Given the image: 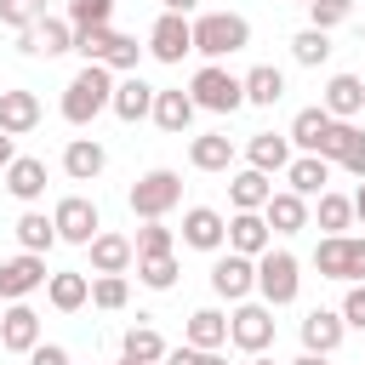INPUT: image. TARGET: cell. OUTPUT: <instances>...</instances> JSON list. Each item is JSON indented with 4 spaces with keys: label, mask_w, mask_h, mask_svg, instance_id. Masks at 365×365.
<instances>
[{
    "label": "cell",
    "mask_w": 365,
    "mask_h": 365,
    "mask_svg": "<svg viewBox=\"0 0 365 365\" xmlns=\"http://www.w3.org/2000/svg\"><path fill=\"white\" fill-rule=\"evenodd\" d=\"M108 103H114V74H108L103 63H86V68L63 86V120H68V125H91Z\"/></svg>",
    "instance_id": "1"
},
{
    "label": "cell",
    "mask_w": 365,
    "mask_h": 365,
    "mask_svg": "<svg viewBox=\"0 0 365 365\" xmlns=\"http://www.w3.org/2000/svg\"><path fill=\"white\" fill-rule=\"evenodd\" d=\"M188 29H194V51L211 57V63H222V57H234V51L251 46V23H245L240 11H205V17H194Z\"/></svg>",
    "instance_id": "2"
},
{
    "label": "cell",
    "mask_w": 365,
    "mask_h": 365,
    "mask_svg": "<svg viewBox=\"0 0 365 365\" xmlns=\"http://www.w3.org/2000/svg\"><path fill=\"white\" fill-rule=\"evenodd\" d=\"M131 211L143 217V222H160L165 211H177L182 205V177L171 171V165H154V171H143L137 182H131Z\"/></svg>",
    "instance_id": "3"
},
{
    "label": "cell",
    "mask_w": 365,
    "mask_h": 365,
    "mask_svg": "<svg viewBox=\"0 0 365 365\" xmlns=\"http://www.w3.org/2000/svg\"><path fill=\"white\" fill-rule=\"evenodd\" d=\"M188 97H194V108H205V114H234V108H245L240 74H228L222 63H205V68H194V80H188Z\"/></svg>",
    "instance_id": "4"
},
{
    "label": "cell",
    "mask_w": 365,
    "mask_h": 365,
    "mask_svg": "<svg viewBox=\"0 0 365 365\" xmlns=\"http://www.w3.org/2000/svg\"><path fill=\"white\" fill-rule=\"evenodd\" d=\"M257 291H262V302L268 308H285V302H297V291H302V262L291 257V251H262L257 257Z\"/></svg>",
    "instance_id": "5"
},
{
    "label": "cell",
    "mask_w": 365,
    "mask_h": 365,
    "mask_svg": "<svg viewBox=\"0 0 365 365\" xmlns=\"http://www.w3.org/2000/svg\"><path fill=\"white\" fill-rule=\"evenodd\" d=\"M314 268H319V279L365 285V240H354V234H325V240L314 245Z\"/></svg>",
    "instance_id": "6"
},
{
    "label": "cell",
    "mask_w": 365,
    "mask_h": 365,
    "mask_svg": "<svg viewBox=\"0 0 365 365\" xmlns=\"http://www.w3.org/2000/svg\"><path fill=\"white\" fill-rule=\"evenodd\" d=\"M228 342L240 354H268V342H274V308L268 302H240L228 314Z\"/></svg>",
    "instance_id": "7"
},
{
    "label": "cell",
    "mask_w": 365,
    "mask_h": 365,
    "mask_svg": "<svg viewBox=\"0 0 365 365\" xmlns=\"http://www.w3.org/2000/svg\"><path fill=\"white\" fill-rule=\"evenodd\" d=\"M51 228H57V240H68V245H91V240L103 234V217H97V205H91L86 194H68V200H57Z\"/></svg>",
    "instance_id": "8"
},
{
    "label": "cell",
    "mask_w": 365,
    "mask_h": 365,
    "mask_svg": "<svg viewBox=\"0 0 365 365\" xmlns=\"http://www.w3.org/2000/svg\"><path fill=\"white\" fill-rule=\"evenodd\" d=\"M319 160L365 177V131H359L354 120H331V131H325V143H319Z\"/></svg>",
    "instance_id": "9"
},
{
    "label": "cell",
    "mask_w": 365,
    "mask_h": 365,
    "mask_svg": "<svg viewBox=\"0 0 365 365\" xmlns=\"http://www.w3.org/2000/svg\"><path fill=\"white\" fill-rule=\"evenodd\" d=\"M148 57H160V63H182L188 51H194V29H188V17H177V11H160V23L148 29V46H143Z\"/></svg>",
    "instance_id": "10"
},
{
    "label": "cell",
    "mask_w": 365,
    "mask_h": 365,
    "mask_svg": "<svg viewBox=\"0 0 365 365\" xmlns=\"http://www.w3.org/2000/svg\"><path fill=\"white\" fill-rule=\"evenodd\" d=\"M40 285H46V257L17 251V257L0 262V302H23V297L40 291Z\"/></svg>",
    "instance_id": "11"
},
{
    "label": "cell",
    "mask_w": 365,
    "mask_h": 365,
    "mask_svg": "<svg viewBox=\"0 0 365 365\" xmlns=\"http://www.w3.org/2000/svg\"><path fill=\"white\" fill-rule=\"evenodd\" d=\"M211 291H217V297H228V302H245V297L257 291V262H251V257H240V251L217 257V262H211Z\"/></svg>",
    "instance_id": "12"
},
{
    "label": "cell",
    "mask_w": 365,
    "mask_h": 365,
    "mask_svg": "<svg viewBox=\"0 0 365 365\" xmlns=\"http://www.w3.org/2000/svg\"><path fill=\"white\" fill-rule=\"evenodd\" d=\"M182 245H194V251H222V245H228V217L211 211V205H188V211H182Z\"/></svg>",
    "instance_id": "13"
},
{
    "label": "cell",
    "mask_w": 365,
    "mask_h": 365,
    "mask_svg": "<svg viewBox=\"0 0 365 365\" xmlns=\"http://www.w3.org/2000/svg\"><path fill=\"white\" fill-rule=\"evenodd\" d=\"M17 46L29 57H63V51H74V29H68V17H40L34 29L17 34Z\"/></svg>",
    "instance_id": "14"
},
{
    "label": "cell",
    "mask_w": 365,
    "mask_h": 365,
    "mask_svg": "<svg viewBox=\"0 0 365 365\" xmlns=\"http://www.w3.org/2000/svg\"><path fill=\"white\" fill-rule=\"evenodd\" d=\"M342 336H348V325H342V314L336 308H308V319H302V354H336L342 348Z\"/></svg>",
    "instance_id": "15"
},
{
    "label": "cell",
    "mask_w": 365,
    "mask_h": 365,
    "mask_svg": "<svg viewBox=\"0 0 365 365\" xmlns=\"http://www.w3.org/2000/svg\"><path fill=\"white\" fill-rule=\"evenodd\" d=\"M0 348H6V354L40 348V314H34L29 302H6V314H0Z\"/></svg>",
    "instance_id": "16"
},
{
    "label": "cell",
    "mask_w": 365,
    "mask_h": 365,
    "mask_svg": "<svg viewBox=\"0 0 365 365\" xmlns=\"http://www.w3.org/2000/svg\"><path fill=\"white\" fill-rule=\"evenodd\" d=\"M154 91H160V86H148L143 74H125V80H114V103H108V108H114L125 125H137V120L154 114Z\"/></svg>",
    "instance_id": "17"
},
{
    "label": "cell",
    "mask_w": 365,
    "mask_h": 365,
    "mask_svg": "<svg viewBox=\"0 0 365 365\" xmlns=\"http://www.w3.org/2000/svg\"><path fill=\"white\" fill-rule=\"evenodd\" d=\"M262 222H268V234H302L308 228V200L291 194V188H274L268 205H262Z\"/></svg>",
    "instance_id": "18"
},
{
    "label": "cell",
    "mask_w": 365,
    "mask_h": 365,
    "mask_svg": "<svg viewBox=\"0 0 365 365\" xmlns=\"http://www.w3.org/2000/svg\"><path fill=\"white\" fill-rule=\"evenodd\" d=\"M274 245V234H268V222H262V211H234L228 217V251H240V257H262Z\"/></svg>",
    "instance_id": "19"
},
{
    "label": "cell",
    "mask_w": 365,
    "mask_h": 365,
    "mask_svg": "<svg viewBox=\"0 0 365 365\" xmlns=\"http://www.w3.org/2000/svg\"><path fill=\"white\" fill-rule=\"evenodd\" d=\"M34 125H40V97L23 91V86L0 91V131H6V137H29Z\"/></svg>",
    "instance_id": "20"
},
{
    "label": "cell",
    "mask_w": 365,
    "mask_h": 365,
    "mask_svg": "<svg viewBox=\"0 0 365 365\" xmlns=\"http://www.w3.org/2000/svg\"><path fill=\"white\" fill-rule=\"evenodd\" d=\"M319 108H325L331 120H354V114L365 108V80H359V74H331Z\"/></svg>",
    "instance_id": "21"
},
{
    "label": "cell",
    "mask_w": 365,
    "mask_h": 365,
    "mask_svg": "<svg viewBox=\"0 0 365 365\" xmlns=\"http://www.w3.org/2000/svg\"><path fill=\"white\" fill-rule=\"evenodd\" d=\"M160 131H171V137H182L188 125H194V97L182 91V86H165V91H154V114H148Z\"/></svg>",
    "instance_id": "22"
},
{
    "label": "cell",
    "mask_w": 365,
    "mask_h": 365,
    "mask_svg": "<svg viewBox=\"0 0 365 365\" xmlns=\"http://www.w3.org/2000/svg\"><path fill=\"white\" fill-rule=\"evenodd\" d=\"M182 342H188V348L217 354V348L228 342V314H222V308H194V314H188V325H182Z\"/></svg>",
    "instance_id": "23"
},
{
    "label": "cell",
    "mask_w": 365,
    "mask_h": 365,
    "mask_svg": "<svg viewBox=\"0 0 365 365\" xmlns=\"http://www.w3.org/2000/svg\"><path fill=\"white\" fill-rule=\"evenodd\" d=\"M245 160H251V171L274 177V171L291 165V137H279V131H257V137L245 143Z\"/></svg>",
    "instance_id": "24"
},
{
    "label": "cell",
    "mask_w": 365,
    "mask_h": 365,
    "mask_svg": "<svg viewBox=\"0 0 365 365\" xmlns=\"http://www.w3.org/2000/svg\"><path fill=\"white\" fill-rule=\"evenodd\" d=\"M325 182H331V165H325L319 154H297V160L285 165V188H291V194H302V200H319V194H325Z\"/></svg>",
    "instance_id": "25"
},
{
    "label": "cell",
    "mask_w": 365,
    "mask_h": 365,
    "mask_svg": "<svg viewBox=\"0 0 365 365\" xmlns=\"http://www.w3.org/2000/svg\"><path fill=\"white\" fill-rule=\"evenodd\" d=\"M188 165H194V171H228V165H234V137H228V131L194 137V143H188Z\"/></svg>",
    "instance_id": "26"
},
{
    "label": "cell",
    "mask_w": 365,
    "mask_h": 365,
    "mask_svg": "<svg viewBox=\"0 0 365 365\" xmlns=\"http://www.w3.org/2000/svg\"><path fill=\"white\" fill-rule=\"evenodd\" d=\"M103 165H108V154H103V143H97V137H74V143L63 148V171H68L74 182L103 177Z\"/></svg>",
    "instance_id": "27"
},
{
    "label": "cell",
    "mask_w": 365,
    "mask_h": 365,
    "mask_svg": "<svg viewBox=\"0 0 365 365\" xmlns=\"http://www.w3.org/2000/svg\"><path fill=\"white\" fill-rule=\"evenodd\" d=\"M86 251H91V274H125V268L137 262V251H131L125 234H97Z\"/></svg>",
    "instance_id": "28"
},
{
    "label": "cell",
    "mask_w": 365,
    "mask_h": 365,
    "mask_svg": "<svg viewBox=\"0 0 365 365\" xmlns=\"http://www.w3.org/2000/svg\"><path fill=\"white\" fill-rule=\"evenodd\" d=\"M240 91H245V103H257V108H274V103L285 97V74H279L274 63H257L251 74H240Z\"/></svg>",
    "instance_id": "29"
},
{
    "label": "cell",
    "mask_w": 365,
    "mask_h": 365,
    "mask_svg": "<svg viewBox=\"0 0 365 365\" xmlns=\"http://www.w3.org/2000/svg\"><path fill=\"white\" fill-rule=\"evenodd\" d=\"M6 188H11L23 205H34V200L46 194V160H29V154H17V160L6 165Z\"/></svg>",
    "instance_id": "30"
},
{
    "label": "cell",
    "mask_w": 365,
    "mask_h": 365,
    "mask_svg": "<svg viewBox=\"0 0 365 365\" xmlns=\"http://www.w3.org/2000/svg\"><path fill=\"white\" fill-rule=\"evenodd\" d=\"M46 297H51V308L57 314H74V308H86L91 302V279L86 274H46Z\"/></svg>",
    "instance_id": "31"
},
{
    "label": "cell",
    "mask_w": 365,
    "mask_h": 365,
    "mask_svg": "<svg viewBox=\"0 0 365 365\" xmlns=\"http://www.w3.org/2000/svg\"><path fill=\"white\" fill-rule=\"evenodd\" d=\"M268 194H274V182H268L262 171H251V165L228 177V200H234V211H262Z\"/></svg>",
    "instance_id": "32"
},
{
    "label": "cell",
    "mask_w": 365,
    "mask_h": 365,
    "mask_svg": "<svg viewBox=\"0 0 365 365\" xmlns=\"http://www.w3.org/2000/svg\"><path fill=\"white\" fill-rule=\"evenodd\" d=\"M325 131H331V114L314 103V108H297V120H291V143L302 148V154H319V143H325Z\"/></svg>",
    "instance_id": "33"
},
{
    "label": "cell",
    "mask_w": 365,
    "mask_h": 365,
    "mask_svg": "<svg viewBox=\"0 0 365 365\" xmlns=\"http://www.w3.org/2000/svg\"><path fill=\"white\" fill-rule=\"evenodd\" d=\"M17 245H23V251H34V257H46V251L57 245L51 217H46V211H23V217H17Z\"/></svg>",
    "instance_id": "34"
},
{
    "label": "cell",
    "mask_w": 365,
    "mask_h": 365,
    "mask_svg": "<svg viewBox=\"0 0 365 365\" xmlns=\"http://www.w3.org/2000/svg\"><path fill=\"white\" fill-rule=\"evenodd\" d=\"M120 354H125V359H143V365H160V359H165V336H160L154 325H131L125 342H120Z\"/></svg>",
    "instance_id": "35"
},
{
    "label": "cell",
    "mask_w": 365,
    "mask_h": 365,
    "mask_svg": "<svg viewBox=\"0 0 365 365\" xmlns=\"http://www.w3.org/2000/svg\"><path fill=\"white\" fill-rule=\"evenodd\" d=\"M314 222H319L325 234H342V228L354 222V200H348V194H336V188H325V194H319V205H314Z\"/></svg>",
    "instance_id": "36"
},
{
    "label": "cell",
    "mask_w": 365,
    "mask_h": 365,
    "mask_svg": "<svg viewBox=\"0 0 365 365\" xmlns=\"http://www.w3.org/2000/svg\"><path fill=\"white\" fill-rule=\"evenodd\" d=\"M137 63H143V46H137V34H120V29H114V46H108L103 68H108V74H137Z\"/></svg>",
    "instance_id": "37"
},
{
    "label": "cell",
    "mask_w": 365,
    "mask_h": 365,
    "mask_svg": "<svg viewBox=\"0 0 365 365\" xmlns=\"http://www.w3.org/2000/svg\"><path fill=\"white\" fill-rule=\"evenodd\" d=\"M137 279L148 285V291H171L177 285V257L165 251V257H137Z\"/></svg>",
    "instance_id": "38"
},
{
    "label": "cell",
    "mask_w": 365,
    "mask_h": 365,
    "mask_svg": "<svg viewBox=\"0 0 365 365\" xmlns=\"http://www.w3.org/2000/svg\"><path fill=\"white\" fill-rule=\"evenodd\" d=\"M108 46H114V23H97V29H74V51H80L86 63H103V57H108Z\"/></svg>",
    "instance_id": "39"
},
{
    "label": "cell",
    "mask_w": 365,
    "mask_h": 365,
    "mask_svg": "<svg viewBox=\"0 0 365 365\" xmlns=\"http://www.w3.org/2000/svg\"><path fill=\"white\" fill-rule=\"evenodd\" d=\"M291 57H297L302 68H319V63L331 57V34H319V29H302V34L291 40Z\"/></svg>",
    "instance_id": "40"
},
{
    "label": "cell",
    "mask_w": 365,
    "mask_h": 365,
    "mask_svg": "<svg viewBox=\"0 0 365 365\" xmlns=\"http://www.w3.org/2000/svg\"><path fill=\"white\" fill-rule=\"evenodd\" d=\"M125 297H131V285H125V274H91V302L97 308H125Z\"/></svg>",
    "instance_id": "41"
},
{
    "label": "cell",
    "mask_w": 365,
    "mask_h": 365,
    "mask_svg": "<svg viewBox=\"0 0 365 365\" xmlns=\"http://www.w3.org/2000/svg\"><path fill=\"white\" fill-rule=\"evenodd\" d=\"M348 11H354V0H308V29L331 34L336 23H348Z\"/></svg>",
    "instance_id": "42"
},
{
    "label": "cell",
    "mask_w": 365,
    "mask_h": 365,
    "mask_svg": "<svg viewBox=\"0 0 365 365\" xmlns=\"http://www.w3.org/2000/svg\"><path fill=\"white\" fill-rule=\"evenodd\" d=\"M40 17H46V0H0V23H6V29H17V34H23V29H34Z\"/></svg>",
    "instance_id": "43"
},
{
    "label": "cell",
    "mask_w": 365,
    "mask_h": 365,
    "mask_svg": "<svg viewBox=\"0 0 365 365\" xmlns=\"http://www.w3.org/2000/svg\"><path fill=\"white\" fill-rule=\"evenodd\" d=\"M114 17V0H68V29H97Z\"/></svg>",
    "instance_id": "44"
},
{
    "label": "cell",
    "mask_w": 365,
    "mask_h": 365,
    "mask_svg": "<svg viewBox=\"0 0 365 365\" xmlns=\"http://www.w3.org/2000/svg\"><path fill=\"white\" fill-rule=\"evenodd\" d=\"M131 251H137V257H165V251H171V228H165V222H143L137 240H131Z\"/></svg>",
    "instance_id": "45"
},
{
    "label": "cell",
    "mask_w": 365,
    "mask_h": 365,
    "mask_svg": "<svg viewBox=\"0 0 365 365\" xmlns=\"http://www.w3.org/2000/svg\"><path fill=\"white\" fill-rule=\"evenodd\" d=\"M342 325H354V331H365V285H348V297H342Z\"/></svg>",
    "instance_id": "46"
},
{
    "label": "cell",
    "mask_w": 365,
    "mask_h": 365,
    "mask_svg": "<svg viewBox=\"0 0 365 365\" xmlns=\"http://www.w3.org/2000/svg\"><path fill=\"white\" fill-rule=\"evenodd\" d=\"M165 365H228V359H222V354H205V348H188V342H182V348H165Z\"/></svg>",
    "instance_id": "47"
},
{
    "label": "cell",
    "mask_w": 365,
    "mask_h": 365,
    "mask_svg": "<svg viewBox=\"0 0 365 365\" xmlns=\"http://www.w3.org/2000/svg\"><path fill=\"white\" fill-rule=\"evenodd\" d=\"M29 365H68V348L63 342H40V348H29Z\"/></svg>",
    "instance_id": "48"
},
{
    "label": "cell",
    "mask_w": 365,
    "mask_h": 365,
    "mask_svg": "<svg viewBox=\"0 0 365 365\" xmlns=\"http://www.w3.org/2000/svg\"><path fill=\"white\" fill-rule=\"evenodd\" d=\"M11 160H17V137H6V131H0V171H6Z\"/></svg>",
    "instance_id": "49"
},
{
    "label": "cell",
    "mask_w": 365,
    "mask_h": 365,
    "mask_svg": "<svg viewBox=\"0 0 365 365\" xmlns=\"http://www.w3.org/2000/svg\"><path fill=\"white\" fill-rule=\"evenodd\" d=\"M160 6H165V11H177V17H188V11L200 6V0H160Z\"/></svg>",
    "instance_id": "50"
},
{
    "label": "cell",
    "mask_w": 365,
    "mask_h": 365,
    "mask_svg": "<svg viewBox=\"0 0 365 365\" xmlns=\"http://www.w3.org/2000/svg\"><path fill=\"white\" fill-rule=\"evenodd\" d=\"M354 217L365 222V177H359V194H354Z\"/></svg>",
    "instance_id": "51"
},
{
    "label": "cell",
    "mask_w": 365,
    "mask_h": 365,
    "mask_svg": "<svg viewBox=\"0 0 365 365\" xmlns=\"http://www.w3.org/2000/svg\"><path fill=\"white\" fill-rule=\"evenodd\" d=\"M291 365H331L325 354H302V359H291Z\"/></svg>",
    "instance_id": "52"
},
{
    "label": "cell",
    "mask_w": 365,
    "mask_h": 365,
    "mask_svg": "<svg viewBox=\"0 0 365 365\" xmlns=\"http://www.w3.org/2000/svg\"><path fill=\"white\" fill-rule=\"evenodd\" d=\"M251 365H274V359H268V354H251Z\"/></svg>",
    "instance_id": "53"
},
{
    "label": "cell",
    "mask_w": 365,
    "mask_h": 365,
    "mask_svg": "<svg viewBox=\"0 0 365 365\" xmlns=\"http://www.w3.org/2000/svg\"><path fill=\"white\" fill-rule=\"evenodd\" d=\"M120 365H143V359H125V354H120Z\"/></svg>",
    "instance_id": "54"
},
{
    "label": "cell",
    "mask_w": 365,
    "mask_h": 365,
    "mask_svg": "<svg viewBox=\"0 0 365 365\" xmlns=\"http://www.w3.org/2000/svg\"><path fill=\"white\" fill-rule=\"evenodd\" d=\"M0 314H6V302H0Z\"/></svg>",
    "instance_id": "55"
},
{
    "label": "cell",
    "mask_w": 365,
    "mask_h": 365,
    "mask_svg": "<svg viewBox=\"0 0 365 365\" xmlns=\"http://www.w3.org/2000/svg\"><path fill=\"white\" fill-rule=\"evenodd\" d=\"M302 6H308V0H302Z\"/></svg>",
    "instance_id": "56"
}]
</instances>
